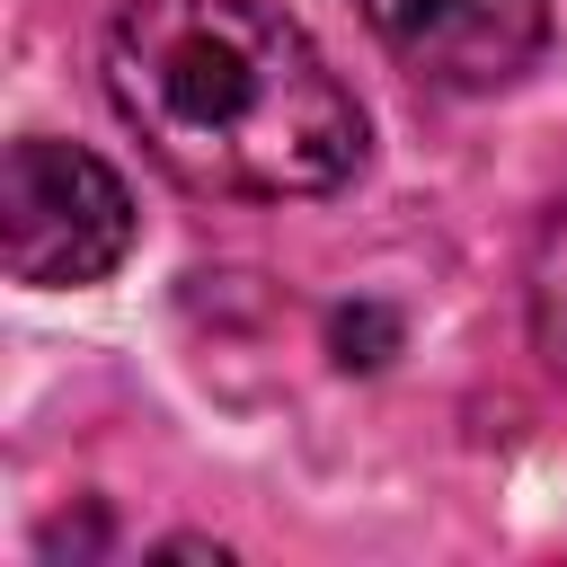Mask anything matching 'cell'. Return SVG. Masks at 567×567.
I'll return each instance as SVG.
<instances>
[{
  "label": "cell",
  "mask_w": 567,
  "mask_h": 567,
  "mask_svg": "<svg viewBox=\"0 0 567 567\" xmlns=\"http://www.w3.org/2000/svg\"><path fill=\"white\" fill-rule=\"evenodd\" d=\"M133 248V195L124 177L80 151V142H9L0 159V257L18 284L62 292V284H97L115 275Z\"/></svg>",
  "instance_id": "2"
},
{
  "label": "cell",
  "mask_w": 567,
  "mask_h": 567,
  "mask_svg": "<svg viewBox=\"0 0 567 567\" xmlns=\"http://www.w3.org/2000/svg\"><path fill=\"white\" fill-rule=\"evenodd\" d=\"M399 71L425 89H505L549 44V0H354Z\"/></svg>",
  "instance_id": "3"
},
{
  "label": "cell",
  "mask_w": 567,
  "mask_h": 567,
  "mask_svg": "<svg viewBox=\"0 0 567 567\" xmlns=\"http://www.w3.org/2000/svg\"><path fill=\"white\" fill-rule=\"evenodd\" d=\"M381 346H399L390 310H337V363H381Z\"/></svg>",
  "instance_id": "5"
},
{
  "label": "cell",
  "mask_w": 567,
  "mask_h": 567,
  "mask_svg": "<svg viewBox=\"0 0 567 567\" xmlns=\"http://www.w3.org/2000/svg\"><path fill=\"white\" fill-rule=\"evenodd\" d=\"M532 310H540V346H549V363L567 372V204H558V213H549V230H540Z\"/></svg>",
  "instance_id": "4"
},
{
  "label": "cell",
  "mask_w": 567,
  "mask_h": 567,
  "mask_svg": "<svg viewBox=\"0 0 567 567\" xmlns=\"http://www.w3.org/2000/svg\"><path fill=\"white\" fill-rule=\"evenodd\" d=\"M106 89L142 151L195 195L284 204L363 168V106L266 0H124Z\"/></svg>",
  "instance_id": "1"
}]
</instances>
